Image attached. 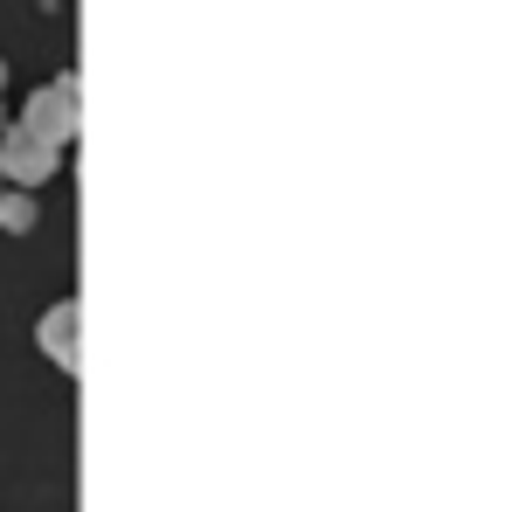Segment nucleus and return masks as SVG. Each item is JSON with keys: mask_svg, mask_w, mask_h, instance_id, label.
<instances>
[{"mask_svg": "<svg viewBox=\"0 0 512 512\" xmlns=\"http://www.w3.org/2000/svg\"><path fill=\"white\" fill-rule=\"evenodd\" d=\"M35 340H42V353H49L63 374H84V305H77V298L49 305L42 326H35Z\"/></svg>", "mask_w": 512, "mask_h": 512, "instance_id": "7ed1b4c3", "label": "nucleus"}, {"mask_svg": "<svg viewBox=\"0 0 512 512\" xmlns=\"http://www.w3.org/2000/svg\"><path fill=\"white\" fill-rule=\"evenodd\" d=\"M21 125H28L42 146H56V153H63V146L84 132V84H77L70 70H63V77H49V84L28 97V118H21Z\"/></svg>", "mask_w": 512, "mask_h": 512, "instance_id": "f257e3e1", "label": "nucleus"}, {"mask_svg": "<svg viewBox=\"0 0 512 512\" xmlns=\"http://www.w3.org/2000/svg\"><path fill=\"white\" fill-rule=\"evenodd\" d=\"M0 194H7V180H0Z\"/></svg>", "mask_w": 512, "mask_h": 512, "instance_id": "39448f33", "label": "nucleus"}, {"mask_svg": "<svg viewBox=\"0 0 512 512\" xmlns=\"http://www.w3.org/2000/svg\"><path fill=\"white\" fill-rule=\"evenodd\" d=\"M0 229H7V236H28V229H35V201H28V194H0Z\"/></svg>", "mask_w": 512, "mask_h": 512, "instance_id": "20e7f679", "label": "nucleus"}, {"mask_svg": "<svg viewBox=\"0 0 512 512\" xmlns=\"http://www.w3.org/2000/svg\"><path fill=\"white\" fill-rule=\"evenodd\" d=\"M0 84H7V70H0Z\"/></svg>", "mask_w": 512, "mask_h": 512, "instance_id": "423d86ee", "label": "nucleus"}, {"mask_svg": "<svg viewBox=\"0 0 512 512\" xmlns=\"http://www.w3.org/2000/svg\"><path fill=\"white\" fill-rule=\"evenodd\" d=\"M56 167H63V153L42 146L28 125H7V132H0V180H14V187H42Z\"/></svg>", "mask_w": 512, "mask_h": 512, "instance_id": "f03ea898", "label": "nucleus"}]
</instances>
